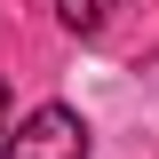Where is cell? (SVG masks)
Instances as JSON below:
<instances>
[{
  "label": "cell",
  "mask_w": 159,
  "mask_h": 159,
  "mask_svg": "<svg viewBox=\"0 0 159 159\" xmlns=\"http://www.w3.org/2000/svg\"><path fill=\"white\" fill-rule=\"evenodd\" d=\"M0 143H8V127H0Z\"/></svg>",
  "instance_id": "cell-3"
},
{
  "label": "cell",
  "mask_w": 159,
  "mask_h": 159,
  "mask_svg": "<svg viewBox=\"0 0 159 159\" xmlns=\"http://www.w3.org/2000/svg\"><path fill=\"white\" fill-rule=\"evenodd\" d=\"M88 151H96V135H88V119H80L72 103L24 111L16 127H8V143H0V159H88Z\"/></svg>",
  "instance_id": "cell-1"
},
{
  "label": "cell",
  "mask_w": 159,
  "mask_h": 159,
  "mask_svg": "<svg viewBox=\"0 0 159 159\" xmlns=\"http://www.w3.org/2000/svg\"><path fill=\"white\" fill-rule=\"evenodd\" d=\"M127 0H56V16H64V32H80V40H96L103 24L119 16Z\"/></svg>",
  "instance_id": "cell-2"
}]
</instances>
